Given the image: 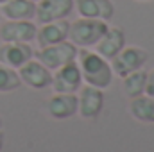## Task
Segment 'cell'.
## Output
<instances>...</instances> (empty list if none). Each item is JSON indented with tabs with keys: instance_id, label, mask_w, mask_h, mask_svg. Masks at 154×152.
I'll list each match as a JSON object with an SVG mask.
<instances>
[{
	"instance_id": "cell-21",
	"label": "cell",
	"mask_w": 154,
	"mask_h": 152,
	"mask_svg": "<svg viewBox=\"0 0 154 152\" xmlns=\"http://www.w3.org/2000/svg\"><path fill=\"white\" fill-rule=\"evenodd\" d=\"M0 129H2V116H0Z\"/></svg>"
},
{
	"instance_id": "cell-19",
	"label": "cell",
	"mask_w": 154,
	"mask_h": 152,
	"mask_svg": "<svg viewBox=\"0 0 154 152\" xmlns=\"http://www.w3.org/2000/svg\"><path fill=\"white\" fill-rule=\"evenodd\" d=\"M145 95L154 97V68L147 72V84H145Z\"/></svg>"
},
{
	"instance_id": "cell-7",
	"label": "cell",
	"mask_w": 154,
	"mask_h": 152,
	"mask_svg": "<svg viewBox=\"0 0 154 152\" xmlns=\"http://www.w3.org/2000/svg\"><path fill=\"white\" fill-rule=\"evenodd\" d=\"M74 0H38L36 2V22L48 23L56 20H66L74 11Z\"/></svg>"
},
{
	"instance_id": "cell-13",
	"label": "cell",
	"mask_w": 154,
	"mask_h": 152,
	"mask_svg": "<svg viewBox=\"0 0 154 152\" xmlns=\"http://www.w3.org/2000/svg\"><path fill=\"white\" fill-rule=\"evenodd\" d=\"M79 16L95 18L109 22L115 14V5L111 0H74Z\"/></svg>"
},
{
	"instance_id": "cell-6",
	"label": "cell",
	"mask_w": 154,
	"mask_h": 152,
	"mask_svg": "<svg viewBox=\"0 0 154 152\" xmlns=\"http://www.w3.org/2000/svg\"><path fill=\"white\" fill-rule=\"evenodd\" d=\"M18 75L22 79V84H25L32 90H45L52 84V70H48L36 57H32L23 66H20Z\"/></svg>"
},
{
	"instance_id": "cell-22",
	"label": "cell",
	"mask_w": 154,
	"mask_h": 152,
	"mask_svg": "<svg viewBox=\"0 0 154 152\" xmlns=\"http://www.w3.org/2000/svg\"><path fill=\"white\" fill-rule=\"evenodd\" d=\"M4 2H7V0H0V5H2V4H4Z\"/></svg>"
},
{
	"instance_id": "cell-1",
	"label": "cell",
	"mask_w": 154,
	"mask_h": 152,
	"mask_svg": "<svg viewBox=\"0 0 154 152\" xmlns=\"http://www.w3.org/2000/svg\"><path fill=\"white\" fill-rule=\"evenodd\" d=\"M77 63L82 74V81L86 84L100 88V90L109 88L113 81V68L108 59H104L95 50L91 52L88 48H81L77 54Z\"/></svg>"
},
{
	"instance_id": "cell-11",
	"label": "cell",
	"mask_w": 154,
	"mask_h": 152,
	"mask_svg": "<svg viewBox=\"0 0 154 152\" xmlns=\"http://www.w3.org/2000/svg\"><path fill=\"white\" fill-rule=\"evenodd\" d=\"M79 97L75 93H56L47 102V111L54 120H66L77 114Z\"/></svg>"
},
{
	"instance_id": "cell-8",
	"label": "cell",
	"mask_w": 154,
	"mask_h": 152,
	"mask_svg": "<svg viewBox=\"0 0 154 152\" xmlns=\"http://www.w3.org/2000/svg\"><path fill=\"white\" fill-rule=\"evenodd\" d=\"M38 27L32 23V20H7L0 27V38L2 41H13V43H31L36 39Z\"/></svg>"
},
{
	"instance_id": "cell-14",
	"label": "cell",
	"mask_w": 154,
	"mask_h": 152,
	"mask_svg": "<svg viewBox=\"0 0 154 152\" xmlns=\"http://www.w3.org/2000/svg\"><path fill=\"white\" fill-rule=\"evenodd\" d=\"M124 47H125V32L120 27H108L104 36L95 45V52L100 54L104 59L111 61Z\"/></svg>"
},
{
	"instance_id": "cell-17",
	"label": "cell",
	"mask_w": 154,
	"mask_h": 152,
	"mask_svg": "<svg viewBox=\"0 0 154 152\" xmlns=\"http://www.w3.org/2000/svg\"><path fill=\"white\" fill-rule=\"evenodd\" d=\"M145 84H147V72L143 68L129 74L122 79V88L129 99H136L145 93Z\"/></svg>"
},
{
	"instance_id": "cell-16",
	"label": "cell",
	"mask_w": 154,
	"mask_h": 152,
	"mask_svg": "<svg viewBox=\"0 0 154 152\" xmlns=\"http://www.w3.org/2000/svg\"><path fill=\"white\" fill-rule=\"evenodd\" d=\"M129 113L136 122L154 123V97H149V95L143 93L136 99H131Z\"/></svg>"
},
{
	"instance_id": "cell-4",
	"label": "cell",
	"mask_w": 154,
	"mask_h": 152,
	"mask_svg": "<svg viewBox=\"0 0 154 152\" xmlns=\"http://www.w3.org/2000/svg\"><path fill=\"white\" fill-rule=\"evenodd\" d=\"M147 59H149L147 50L133 45V47H124L109 63H111L113 74L118 75L120 79H124L125 75H129V74L143 68V65L147 63Z\"/></svg>"
},
{
	"instance_id": "cell-20",
	"label": "cell",
	"mask_w": 154,
	"mask_h": 152,
	"mask_svg": "<svg viewBox=\"0 0 154 152\" xmlns=\"http://www.w3.org/2000/svg\"><path fill=\"white\" fill-rule=\"evenodd\" d=\"M4 141H5V134L2 132V129H0V150L4 149Z\"/></svg>"
},
{
	"instance_id": "cell-12",
	"label": "cell",
	"mask_w": 154,
	"mask_h": 152,
	"mask_svg": "<svg viewBox=\"0 0 154 152\" xmlns=\"http://www.w3.org/2000/svg\"><path fill=\"white\" fill-rule=\"evenodd\" d=\"M68 31H70L68 20H56V22L41 23V27L36 32V43L39 48L61 43V41L68 39Z\"/></svg>"
},
{
	"instance_id": "cell-23",
	"label": "cell",
	"mask_w": 154,
	"mask_h": 152,
	"mask_svg": "<svg viewBox=\"0 0 154 152\" xmlns=\"http://www.w3.org/2000/svg\"><path fill=\"white\" fill-rule=\"evenodd\" d=\"M138 2H149V0H138Z\"/></svg>"
},
{
	"instance_id": "cell-10",
	"label": "cell",
	"mask_w": 154,
	"mask_h": 152,
	"mask_svg": "<svg viewBox=\"0 0 154 152\" xmlns=\"http://www.w3.org/2000/svg\"><path fill=\"white\" fill-rule=\"evenodd\" d=\"M34 57V50L31 43H13V41H2L0 45V63L5 66H11L18 70L27 61Z\"/></svg>"
},
{
	"instance_id": "cell-2",
	"label": "cell",
	"mask_w": 154,
	"mask_h": 152,
	"mask_svg": "<svg viewBox=\"0 0 154 152\" xmlns=\"http://www.w3.org/2000/svg\"><path fill=\"white\" fill-rule=\"evenodd\" d=\"M108 22L95 20V18H82L79 16L70 23L68 39L75 45L77 48H90L99 43V39L108 31Z\"/></svg>"
},
{
	"instance_id": "cell-15",
	"label": "cell",
	"mask_w": 154,
	"mask_h": 152,
	"mask_svg": "<svg viewBox=\"0 0 154 152\" xmlns=\"http://www.w3.org/2000/svg\"><path fill=\"white\" fill-rule=\"evenodd\" d=\"M0 9L7 20H32L36 16V2L32 0H7Z\"/></svg>"
},
{
	"instance_id": "cell-9",
	"label": "cell",
	"mask_w": 154,
	"mask_h": 152,
	"mask_svg": "<svg viewBox=\"0 0 154 152\" xmlns=\"http://www.w3.org/2000/svg\"><path fill=\"white\" fill-rule=\"evenodd\" d=\"M104 108V90L86 84L79 90V109L77 113L84 120L97 118Z\"/></svg>"
},
{
	"instance_id": "cell-18",
	"label": "cell",
	"mask_w": 154,
	"mask_h": 152,
	"mask_svg": "<svg viewBox=\"0 0 154 152\" xmlns=\"http://www.w3.org/2000/svg\"><path fill=\"white\" fill-rule=\"evenodd\" d=\"M20 86H22V79L18 75V70L0 63V93L14 91Z\"/></svg>"
},
{
	"instance_id": "cell-3",
	"label": "cell",
	"mask_w": 154,
	"mask_h": 152,
	"mask_svg": "<svg viewBox=\"0 0 154 152\" xmlns=\"http://www.w3.org/2000/svg\"><path fill=\"white\" fill-rule=\"evenodd\" d=\"M77 54H79V48H77L70 39H65L61 43H56V45L39 48L38 52H34V57L38 59L39 63H43L48 70L54 72V70L65 66L66 63L75 61Z\"/></svg>"
},
{
	"instance_id": "cell-5",
	"label": "cell",
	"mask_w": 154,
	"mask_h": 152,
	"mask_svg": "<svg viewBox=\"0 0 154 152\" xmlns=\"http://www.w3.org/2000/svg\"><path fill=\"white\" fill-rule=\"evenodd\" d=\"M50 86L54 93H77L82 88V74H81L77 59L54 70Z\"/></svg>"
},
{
	"instance_id": "cell-24",
	"label": "cell",
	"mask_w": 154,
	"mask_h": 152,
	"mask_svg": "<svg viewBox=\"0 0 154 152\" xmlns=\"http://www.w3.org/2000/svg\"><path fill=\"white\" fill-rule=\"evenodd\" d=\"M32 2H38V0H32Z\"/></svg>"
}]
</instances>
